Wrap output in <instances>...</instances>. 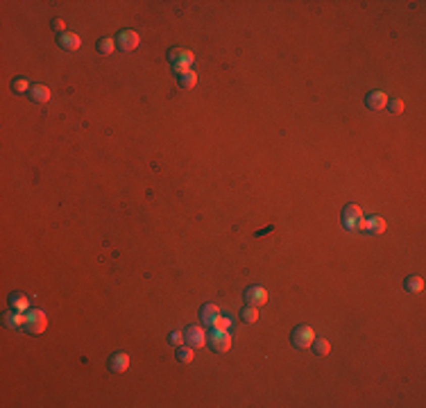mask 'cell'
<instances>
[{"label":"cell","mask_w":426,"mask_h":408,"mask_svg":"<svg viewBox=\"0 0 426 408\" xmlns=\"http://www.w3.org/2000/svg\"><path fill=\"white\" fill-rule=\"evenodd\" d=\"M404 107H406L404 100H399V98L390 102V111H392V114H404Z\"/></svg>","instance_id":"obj_23"},{"label":"cell","mask_w":426,"mask_h":408,"mask_svg":"<svg viewBox=\"0 0 426 408\" xmlns=\"http://www.w3.org/2000/svg\"><path fill=\"white\" fill-rule=\"evenodd\" d=\"M172 342L175 347H179L181 345V340H184V334H179V331H175V334H170V338H168Z\"/></svg>","instance_id":"obj_25"},{"label":"cell","mask_w":426,"mask_h":408,"mask_svg":"<svg viewBox=\"0 0 426 408\" xmlns=\"http://www.w3.org/2000/svg\"><path fill=\"white\" fill-rule=\"evenodd\" d=\"M23 322H25V313L12 311L5 315V327H9V329H23Z\"/></svg>","instance_id":"obj_15"},{"label":"cell","mask_w":426,"mask_h":408,"mask_svg":"<svg viewBox=\"0 0 426 408\" xmlns=\"http://www.w3.org/2000/svg\"><path fill=\"white\" fill-rule=\"evenodd\" d=\"M48 327V315H45L41 308H30L25 311V322H23V331L27 334H34V336H41Z\"/></svg>","instance_id":"obj_1"},{"label":"cell","mask_w":426,"mask_h":408,"mask_svg":"<svg viewBox=\"0 0 426 408\" xmlns=\"http://www.w3.org/2000/svg\"><path fill=\"white\" fill-rule=\"evenodd\" d=\"M313 340H315V331H313L308 325L297 327V329L293 331V338H290L293 347H297V349H308V347L313 345Z\"/></svg>","instance_id":"obj_2"},{"label":"cell","mask_w":426,"mask_h":408,"mask_svg":"<svg viewBox=\"0 0 426 408\" xmlns=\"http://www.w3.org/2000/svg\"><path fill=\"white\" fill-rule=\"evenodd\" d=\"M193 356H195V351L191 345L188 347H177V360H179V363H191Z\"/></svg>","instance_id":"obj_19"},{"label":"cell","mask_w":426,"mask_h":408,"mask_svg":"<svg viewBox=\"0 0 426 408\" xmlns=\"http://www.w3.org/2000/svg\"><path fill=\"white\" fill-rule=\"evenodd\" d=\"M9 304H12V308H14V311H18V313L30 311V299H27L23 293H14L12 297H9Z\"/></svg>","instance_id":"obj_14"},{"label":"cell","mask_w":426,"mask_h":408,"mask_svg":"<svg viewBox=\"0 0 426 408\" xmlns=\"http://www.w3.org/2000/svg\"><path fill=\"white\" fill-rule=\"evenodd\" d=\"M363 220V211H360V206L358 204H347L345 206V211H343V224L347 229H358V222Z\"/></svg>","instance_id":"obj_4"},{"label":"cell","mask_w":426,"mask_h":408,"mask_svg":"<svg viewBox=\"0 0 426 408\" xmlns=\"http://www.w3.org/2000/svg\"><path fill=\"white\" fill-rule=\"evenodd\" d=\"M365 232H369V234H383V232H386V220H383V218H369V220H365Z\"/></svg>","instance_id":"obj_16"},{"label":"cell","mask_w":426,"mask_h":408,"mask_svg":"<svg viewBox=\"0 0 426 408\" xmlns=\"http://www.w3.org/2000/svg\"><path fill=\"white\" fill-rule=\"evenodd\" d=\"M184 340L188 342L193 349H198V347H204L207 345V331L202 329V327H188L186 329V334H184Z\"/></svg>","instance_id":"obj_6"},{"label":"cell","mask_w":426,"mask_h":408,"mask_svg":"<svg viewBox=\"0 0 426 408\" xmlns=\"http://www.w3.org/2000/svg\"><path fill=\"white\" fill-rule=\"evenodd\" d=\"M30 96H32V100L34 102H50V88L45 86V84H34V86L30 88Z\"/></svg>","instance_id":"obj_12"},{"label":"cell","mask_w":426,"mask_h":408,"mask_svg":"<svg viewBox=\"0 0 426 408\" xmlns=\"http://www.w3.org/2000/svg\"><path fill=\"white\" fill-rule=\"evenodd\" d=\"M245 299L250 306H263V304L268 302V290L261 288V286H250V288L245 290Z\"/></svg>","instance_id":"obj_7"},{"label":"cell","mask_w":426,"mask_h":408,"mask_svg":"<svg viewBox=\"0 0 426 408\" xmlns=\"http://www.w3.org/2000/svg\"><path fill=\"white\" fill-rule=\"evenodd\" d=\"M179 84L184 88H195V84H198V75H195L193 70H186L184 75H179Z\"/></svg>","instance_id":"obj_18"},{"label":"cell","mask_w":426,"mask_h":408,"mask_svg":"<svg viewBox=\"0 0 426 408\" xmlns=\"http://www.w3.org/2000/svg\"><path fill=\"white\" fill-rule=\"evenodd\" d=\"M12 86H14V91L23 93V91H27V88H30V84H27V79H23V77H21V79H16V82H14Z\"/></svg>","instance_id":"obj_24"},{"label":"cell","mask_w":426,"mask_h":408,"mask_svg":"<svg viewBox=\"0 0 426 408\" xmlns=\"http://www.w3.org/2000/svg\"><path fill=\"white\" fill-rule=\"evenodd\" d=\"M109 370L116 374H123L129 370V356L125 354V351H116L114 356L109 358Z\"/></svg>","instance_id":"obj_8"},{"label":"cell","mask_w":426,"mask_h":408,"mask_svg":"<svg viewBox=\"0 0 426 408\" xmlns=\"http://www.w3.org/2000/svg\"><path fill=\"white\" fill-rule=\"evenodd\" d=\"M200 315H202L204 325L215 327V322H218V318H220V308L215 306V304H204L202 311H200Z\"/></svg>","instance_id":"obj_11"},{"label":"cell","mask_w":426,"mask_h":408,"mask_svg":"<svg viewBox=\"0 0 426 408\" xmlns=\"http://www.w3.org/2000/svg\"><path fill=\"white\" fill-rule=\"evenodd\" d=\"M211 347L218 354H224L227 349H231V334H229L227 329H220V327H215L211 331Z\"/></svg>","instance_id":"obj_3"},{"label":"cell","mask_w":426,"mask_h":408,"mask_svg":"<svg viewBox=\"0 0 426 408\" xmlns=\"http://www.w3.org/2000/svg\"><path fill=\"white\" fill-rule=\"evenodd\" d=\"M114 50H116L114 39H107V36H105V39L98 41V53H100V55H111Z\"/></svg>","instance_id":"obj_21"},{"label":"cell","mask_w":426,"mask_h":408,"mask_svg":"<svg viewBox=\"0 0 426 408\" xmlns=\"http://www.w3.org/2000/svg\"><path fill=\"white\" fill-rule=\"evenodd\" d=\"M404 288L408 290V293H413V295H419V293H424V279H422V277H417V275H410V277H406V281H404Z\"/></svg>","instance_id":"obj_13"},{"label":"cell","mask_w":426,"mask_h":408,"mask_svg":"<svg viewBox=\"0 0 426 408\" xmlns=\"http://www.w3.org/2000/svg\"><path fill=\"white\" fill-rule=\"evenodd\" d=\"M55 30H59L62 34L66 32V23H64V18H55Z\"/></svg>","instance_id":"obj_26"},{"label":"cell","mask_w":426,"mask_h":408,"mask_svg":"<svg viewBox=\"0 0 426 408\" xmlns=\"http://www.w3.org/2000/svg\"><path fill=\"white\" fill-rule=\"evenodd\" d=\"M241 318H243V322L252 325V322H256V320H259V311H256V306H250V304H247V306L243 308Z\"/></svg>","instance_id":"obj_20"},{"label":"cell","mask_w":426,"mask_h":408,"mask_svg":"<svg viewBox=\"0 0 426 408\" xmlns=\"http://www.w3.org/2000/svg\"><path fill=\"white\" fill-rule=\"evenodd\" d=\"M138 43H141V36H138L134 30L118 32V46L123 48V53H132V50H136Z\"/></svg>","instance_id":"obj_5"},{"label":"cell","mask_w":426,"mask_h":408,"mask_svg":"<svg viewBox=\"0 0 426 408\" xmlns=\"http://www.w3.org/2000/svg\"><path fill=\"white\" fill-rule=\"evenodd\" d=\"M311 347H313V351H315L317 356H329V351H331V342L326 338H315Z\"/></svg>","instance_id":"obj_17"},{"label":"cell","mask_w":426,"mask_h":408,"mask_svg":"<svg viewBox=\"0 0 426 408\" xmlns=\"http://www.w3.org/2000/svg\"><path fill=\"white\" fill-rule=\"evenodd\" d=\"M59 46L64 50H68V53H75L82 46V41H79V36L75 32H64V34H59Z\"/></svg>","instance_id":"obj_10"},{"label":"cell","mask_w":426,"mask_h":408,"mask_svg":"<svg viewBox=\"0 0 426 408\" xmlns=\"http://www.w3.org/2000/svg\"><path fill=\"white\" fill-rule=\"evenodd\" d=\"M215 327H220V329H231L233 327V318H229V315H222L220 313V318H218V322H215Z\"/></svg>","instance_id":"obj_22"},{"label":"cell","mask_w":426,"mask_h":408,"mask_svg":"<svg viewBox=\"0 0 426 408\" xmlns=\"http://www.w3.org/2000/svg\"><path fill=\"white\" fill-rule=\"evenodd\" d=\"M365 105H367V109H372V111H381L388 107V96L383 91H372V93H367V98H365Z\"/></svg>","instance_id":"obj_9"}]
</instances>
